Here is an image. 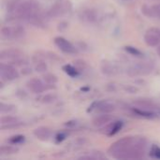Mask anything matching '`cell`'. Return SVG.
<instances>
[{
  "instance_id": "obj_1",
  "label": "cell",
  "mask_w": 160,
  "mask_h": 160,
  "mask_svg": "<svg viewBox=\"0 0 160 160\" xmlns=\"http://www.w3.org/2000/svg\"><path fill=\"white\" fill-rule=\"evenodd\" d=\"M147 141L141 136H128L113 142L108 154L116 159H137L142 158L145 154Z\"/></svg>"
},
{
  "instance_id": "obj_2",
  "label": "cell",
  "mask_w": 160,
  "mask_h": 160,
  "mask_svg": "<svg viewBox=\"0 0 160 160\" xmlns=\"http://www.w3.org/2000/svg\"><path fill=\"white\" fill-rule=\"evenodd\" d=\"M71 8H72V5L69 0H59L53 6L51 7V8L48 11V14L53 18L59 17L70 11Z\"/></svg>"
},
{
  "instance_id": "obj_3",
  "label": "cell",
  "mask_w": 160,
  "mask_h": 160,
  "mask_svg": "<svg viewBox=\"0 0 160 160\" xmlns=\"http://www.w3.org/2000/svg\"><path fill=\"white\" fill-rule=\"evenodd\" d=\"M115 105L107 101V100H99V101H96L94 102L89 109L87 110V112H92L94 110H96L98 112L101 113H110L112 112H113L115 110Z\"/></svg>"
},
{
  "instance_id": "obj_4",
  "label": "cell",
  "mask_w": 160,
  "mask_h": 160,
  "mask_svg": "<svg viewBox=\"0 0 160 160\" xmlns=\"http://www.w3.org/2000/svg\"><path fill=\"white\" fill-rule=\"evenodd\" d=\"M0 75L2 80L6 81H13L19 78L20 74L18 70L12 67V65H8L2 63L0 65Z\"/></svg>"
},
{
  "instance_id": "obj_5",
  "label": "cell",
  "mask_w": 160,
  "mask_h": 160,
  "mask_svg": "<svg viewBox=\"0 0 160 160\" xmlns=\"http://www.w3.org/2000/svg\"><path fill=\"white\" fill-rule=\"evenodd\" d=\"M144 41L150 47H157L160 44V37L158 34L157 27H152L147 30L144 35Z\"/></svg>"
},
{
  "instance_id": "obj_6",
  "label": "cell",
  "mask_w": 160,
  "mask_h": 160,
  "mask_svg": "<svg viewBox=\"0 0 160 160\" xmlns=\"http://www.w3.org/2000/svg\"><path fill=\"white\" fill-rule=\"evenodd\" d=\"M54 44L64 52L66 53H76L77 52V49L69 42L68 41L66 38H62V37H57L54 38Z\"/></svg>"
},
{
  "instance_id": "obj_7",
  "label": "cell",
  "mask_w": 160,
  "mask_h": 160,
  "mask_svg": "<svg viewBox=\"0 0 160 160\" xmlns=\"http://www.w3.org/2000/svg\"><path fill=\"white\" fill-rule=\"evenodd\" d=\"M26 85H27L28 89L35 94H40L46 90V85L39 79H37V78L29 80L27 82Z\"/></svg>"
},
{
  "instance_id": "obj_8",
  "label": "cell",
  "mask_w": 160,
  "mask_h": 160,
  "mask_svg": "<svg viewBox=\"0 0 160 160\" xmlns=\"http://www.w3.org/2000/svg\"><path fill=\"white\" fill-rule=\"evenodd\" d=\"M123 127V123L121 121H115L110 124H107L105 128H102V133L108 135V136H112L116 134Z\"/></svg>"
},
{
  "instance_id": "obj_9",
  "label": "cell",
  "mask_w": 160,
  "mask_h": 160,
  "mask_svg": "<svg viewBox=\"0 0 160 160\" xmlns=\"http://www.w3.org/2000/svg\"><path fill=\"white\" fill-rule=\"evenodd\" d=\"M33 134L40 141H48L52 137V130L46 127H39L34 129Z\"/></svg>"
},
{
  "instance_id": "obj_10",
  "label": "cell",
  "mask_w": 160,
  "mask_h": 160,
  "mask_svg": "<svg viewBox=\"0 0 160 160\" xmlns=\"http://www.w3.org/2000/svg\"><path fill=\"white\" fill-rule=\"evenodd\" d=\"M22 55V52L17 49H8L0 52V59L1 60H4V59L14 60V59L20 58Z\"/></svg>"
},
{
  "instance_id": "obj_11",
  "label": "cell",
  "mask_w": 160,
  "mask_h": 160,
  "mask_svg": "<svg viewBox=\"0 0 160 160\" xmlns=\"http://www.w3.org/2000/svg\"><path fill=\"white\" fill-rule=\"evenodd\" d=\"M112 116L109 115V113H102L101 115H98L93 119V125L98 128H101L103 126H106L107 124L110 123L112 120Z\"/></svg>"
},
{
  "instance_id": "obj_12",
  "label": "cell",
  "mask_w": 160,
  "mask_h": 160,
  "mask_svg": "<svg viewBox=\"0 0 160 160\" xmlns=\"http://www.w3.org/2000/svg\"><path fill=\"white\" fill-rule=\"evenodd\" d=\"M134 104L143 110L157 109V105L152 100H149V99H137L134 101Z\"/></svg>"
},
{
  "instance_id": "obj_13",
  "label": "cell",
  "mask_w": 160,
  "mask_h": 160,
  "mask_svg": "<svg viewBox=\"0 0 160 160\" xmlns=\"http://www.w3.org/2000/svg\"><path fill=\"white\" fill-rule=\"evenodd\" d=\"M1 36L7 39H14V27L5 26L1 29Z\"/></svg>"
},
{
  "instance_id": "obj_14",
  "label": "cell",
  "mask_w": 160,
  "mask_h": 160,
  "mask_svg": "<svg viewBox=\"0 0 160 160\" xmlns=\"http://www.w3.org/2000/svg\"><path fill=\"white\" fill-rule=\"evenodd\" d=\"M0 123L1 126H8V125H15V124H19V119L17 117L14 116H3L0 119Z\"/></svg>"
},
{
  "instance_id": "obj_15",
  "label": "cell",
  "mask_w": 160,
  "mask_h": 160,
  "mask_svg": "<svg viewBox=\"0 0 160 160\" xmlns=\"http://www.w3.org/2000/svg\"><path fill=\"white\" fill-rule=\"evenodd\" d=\"M101 69H102V72L106 75H112L114 74V68L112 64H110L109 62L107 61H104L102 62L101 64Z\"/></svg>"
},
{
  "instance_id": "obj_16",
  "label": "cell",
  "mask_w": 160,
  "mask_h": 160,
  "mask_svg": "<svg viewBox=\"0 0 160 160\" xmlns=\"http://www.w3.org/2000/svg\"><path fill=\"white\" fill-rule=\"evenodd\" d=\"M57 98V97L55 95H52V94H47V95H43V96H40L37 98L38 101L41 102V103H52L53 102L55 99Z\"/></svg>"
},
{
  "instance_id": "obj_17",
  "label": "cell",
  "mask_w": 160,
  "mask_h": 160,
  "mask_svg": "<svg viewBox=\"0 0 160 160\" xmlns=\"http://www.w3.org/2000/svg\"><path fill=\"white\" fill-rule=\"evenodd\" d=\"M18 152V149L11 145H2L0 147V155H13Z\"/></svg>"
},
{
  "instance_id": "obj_18",
  "label": "cell",
  "mask_w": 160,
  "mask_h": 160,
  "mask_svg": "<svg viewBox=\"0 0 160 160\" xmlns=\"http://www.w3.org/2000/svg\"><path fill=\"white\" fill-rule=\"evenodd\" d=\"M42 78H43V81L47 84H50V85H53L54 83H56L58 82L57 77L54 74H52V73H46V74L43 75Z\"/></svg>"
},
{
  "instance_id": "obj_19",
  "label": "cell",
  "mask_w": 160,
  "mask_h": 160,
  "mask_svg": "<svg viewBox=\"0 0 160 160\" xmlns=\"http://www.w3.org/2000/svg\"><path fill=\"white\" fill-rule=\"evenodd\" d=\"M63 69H64V71H65L68 75H69V76H71V77H76V76L79 75L78 70H77L75 68H73L72 66H70V65H66V66H64V67H63Z\"/></svg>"
},
{
  "instance_id": "obj_20",
  "label": "cell",
  "mask_w": 160,
  "mask_h": 160,
  "mask_svg": "<svg viewBox=\"0 0 160 160\" xmlns=\"http://www.w3.org/2000/svg\"><path fill=\"white\" fill-rule=\"evenodd\" d=\"M96 18H97L96 13L92 9H88L83 12V19L86 20L87 22H94L96 20Z\"/></svg>"
},
{
  "instance_id": "obj_21",
  "label": "cell",
  "mask_w": 160,
  "mask_h": 160,
  "mask_svg": "<svg viewBox=\"0 0 160 160\" xmlns=\"http://www.w3.org/2000/svg\"><path fill=\"white\" fill-rule=\"evenodd\" d=\"M15 109H16V107L13 106V105H10V104H4V103L0 104V112L2 113H7V112H13Z\"/></svg>"
},
{
  "instance_id": "obj_22",
  "label": "cell",
  "mask_w": 160,
  "mask_h": 160,
  "mask_svg": "<svg viewBox=\"0 0 160 160\" xmlns=\"http://www.w3.org/2000/svg\"><path fill=\"white\" fill-rule=\"evenodd\" d=\"M125 50H126L128 53H130V54H132V55H135V56H141V55L142 54L141 51H139L137 48L132 47V46H126V47H125Z\"/></svg>"
},
{
  "instance_id": "obj_23",
  "label": "cell",
  "mask_w": 160,
  "mask_h": 160,
  "mask_svg": "<svg viewBox=\"0 0 160 160\" xmlns=\"http://www.w3.org/2000/svg\"><path fill=\"white\" fill-rule=\"evenodd\" d=\"M35 70L37 72H45L47 70V65L42 60H39L35 66Z\"/></svg>"
},
{
  "instance_id": "obj_24",
  "label": "cell",
  "mask_w": 160,
  "mask_h": 160,
  "mask_svg": "<svg viewBox=\"0 0 160 160\" xmlns=\"http://www.w3.org/2000/svg\"><path fill=\"white\" fill-rule=\"evenodd\" d=\"M134 112H136L137 114L141 115V116H143V117H147V118H152V117H155V113L151 112H146L144 110H137L135 109L134 110Z\"/></svg>"
},
{
  "instance_id": "obj_25",
  "label": "cell",
  "mask_w": 160,
  "mask_h": 160,
  "mask_svg": "<svg viewBox=\"0 0 160 160\" xmlns=\"http://www.w3.org/2000/svg\"><path fill=\"white\" fill-rule=\"evenodd\" d=\"M23 141H24V136L22 135H16L9 139V142L12 144H18V143L22 142Z\"/></svg>"
},
{
  "instance_id": "obj_26",
  "label": "cell",
  "mask_w": 160,
  "mask_h": 160,
  "mask_svg": "<svg viewBox=\"0 0 160 160\" xmlns=\"http://www.w3.org/2000/svg\"><path fill=\"white\" fill-rule=\"evenodd\" d=\"M152 8V14L153 18H158L160 19V4H157L151 7Z\"/></svg>"
},
{
  "instance_id": "obj_27",
  "label": "cell",
  "mask_w": 160,
  "mask_h": 160,
  "mask_svg": "<svg viewBox=\"0 0 160 160\" xmlns=\"http://www.w3.org/2000/svg\"><path fill=\"white\" fill-rule=\"evenodd\" d=\"M142 12L145 16L153 18V14H152V8H151V7L144 5V6L142 8Z\"/></svg>"
},
{
  "instance_id": "obj_28",
  "label": "cell",
  "mask_w": 160,
  "mask_h": 160,
  "mask_svg": "<svg viewBox=\"0 0 160 160\" xmlns=\"http://www.w3.org/2000/svg\"><path fill=\"white\" fill-rule=\"evenodd\" d=\"M151 155L154 158H159L160 159V148H158L156 145H154L153 148H152V150H151Z\"/></svg>"
},
{
  "instance_id": "obj_29",
  "label": "cell",
  "mask_w": 160,
  "mask_h": 160,
  "mask_svg": "<svg viewBox=\"0 0 160 160\" xmlns=\"http://www.w3.org/2000/svg\"><path fill=\"white\" fill-rule=\"evenodd\" d=\"M76 66H77V67H79L80 68H82L83 67H85V66H86V64H85V62H84V61L78 60V61H76Z\"/></svg>"
},
{
  "instance_id": "obj_30",
  "label": "cell",
  "mask_w": 160,
  "mask_h": 160,
  "mask_svg": "<svg viewBox=\"0 0 160 160\" xmlns=\"http://www.w3.org/2000/svg\"><path fill=\"white\" fill-rule=\"evenodd\" d=\"M75 125H76V122H74V121H72V122H67V124H66V126H67V127L75 126Z\"/></svg>"
},
{
  "instance_id": "obj_31",
  "label": "cell",
  "mask_w": 160,
  "mask_h": 160,
  "mask_svg": "<svg viewBox=\"0 0 160 160\" xmlns=\"http://www.w3.org/2000/svg\"><path fill=\"white\" fill-rule=\"evenodd\" d=\"M65 139V135H62V134H60V135H58L57 136V141H63Z\"/></svg>"
},
{
  "instance_id": "obj_32",
  "label": "cell",
  "mask_w": 160,
  "mask_h": 160,
  "mask_svg": "<svg viewBox=\"0 0 160 160\" xmlns=\"http://www.w3.org/2000/svg\"><path fill=\"white\" fill-rule=\"evenodd\" d=\"M158 55L160 56V45L158 47Z\"/></svg>"
}]
</instances>
